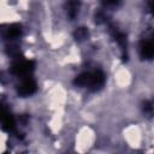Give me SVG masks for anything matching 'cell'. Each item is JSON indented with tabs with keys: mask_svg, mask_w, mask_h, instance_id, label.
<instances>
[{
	"mask_svg": "<svg viewBox=\"0 0 154 154\" xmlns=\"http://www.w3.org/2000/svg\"><path fill=\"white\" fill-rule=\"evenodd\" d=\"M105 73L100 70H96L94 72H83L78 75L73 82L77 87H85L93 91H96L105 85Z\"/></svg>",
	"mask_w": 154,
	"mask_h": 154,
	"instance_id": "obj_1",
	"label": "cell"
},
{
	"mask_svg": "<svg viewBox=\"0 0 154 154\" xmlns=\"http://www.w3.org/2000/svg\"><path fill=\"white\" fill-rule=\"evenodd\" d=\"M35 67V64L32 60H17L12 65V73L16 76H28Z\"/></svg>",
	"mask_w": 154,
	"mask_h": 154,
	"instance_id": "obj_2",
	"label": "cell"
},
{
	"mask_svg": "<svg viewBox=\"0 0 154 154\" xmlns=\"http://www.w3.org/2000/svg\"><path fill=\"white\" fill-rule=\"evenodd\" d=\"M37 89V84L35 82V79H32L31 77H26L22 81V83L18 85V94L20 96H29L32 95Z\"/></svg>",
	"mask_w": 154,
	"mask_h": 154,
	"instance_id": "obj_3",
	"label": "cell"
},
{
	"mask_svg": "<svg viewBox=\"0 0 154 154\" xmlns=\"http://www.w3.org/2000/svg\"><path fill=\"white\" fill-rule=\"evenodd\" d=\"M140 54L143 59H153L154 58V34L150 38L143 40L140 45Z\"/></svg>",
	"mask_w": 154,
	"mask_h": 154,
	"instance_id": "obj_4",
	"label": "cell"
},
{
	"mask_svg": "<svg viewBox=\"0 0 154 154\" xmlns=\"http://www.w3.org/2000/svg\"><path fill=\"white\" fill-rule=\"evenodd\" d=\"M79 7H81V2L79 0H69L67 1V14L71 19H73L77 14H78V11H79Z\"/></svg>",
	"mask_w": 154,
	"mask_h": 154,
	"instance_id": "obj_5",
	"label": "cell"
},
{
	"mask_svg": "<svg viewBox=\"0 0 154 154\" xmlns=\"http://www.w3.org/2000/svg\"><path fill=\"white\" fill-rule=\"evenodd\" d=\"M20 34H22V28H20V25H18V24H12V25H10V26L6 29L5 37L8 38V40H13V38L19 37Z\"/></svg>",
	"mask_w": 154,
	"mask_h": 154,
	"instance_id": "obj_6",
	"label": "cell"
},
{
	"mask_svg": "<svg viewBox=\"0 0 154 154\" xmlns=\"http://www.w3.org/2000/svg\"><path fill=\"white\" fill-rule=\"evenodd\" d=\"M2 128L6 131H11L14 128V119L10 113H5L4 114V119H2Z\"/></svg>",
	"mask_w": 154,
	"mask_h": 154,
	"instance_id": "obj_7",
	"label": "cell"
},
{
	"mask_svg": "<svg viewBox=\"0 0 154 154\" xmlns=\"http://www.w3.org/2000/svg\"><path fill=\"white\" fill-rule=\"evenodd\" d=\"M88 37V30L87 28H78L76 31H75V38L78 40V41H83Z\"/></svg>",
	"mask_w": 154,
	"mask_h": 154,
	"instance_id": "obj_8",
	"label": "cell"
},
{
	"mask_svg": "<svg viewBox=\"0 0 154 154\" xmlns=\"http://www.w3.org/2000/svg\"><path fill=\"white\" fill-rule=\"evenodd\" d=\"M100 1L106 6H118L122 2V0H100Z\"/></svg>",
	"mask_w": 154,
	"mask_h": 154,
	"instance_id": "obj_9",
	"label": "cell"
},
{
	"mask_svg": "<svg viewBox=\"0 0 154 154\" xmlns=\"http://www.w3.org/2000/svg\"><path fill=\"white\" fill-rule=\"evenodd\" d=\"M143 111H144L146 113H148V114H152V113L154 112V107H153V105H152L150 102H144V105H143Z\"/></svg>",
	"mask_w": 154,
	"mask_h": 154,
	"instance_id": "obj_10",
	"label": "cell"
},
{
	"mask_svg": "<svg viewBox=\"0 0 154 154\" xmlns=\"http://www.w3.org/2000/svg\"><path fill=\"white\" fill-rule=\"evenodd\" d=\"M148 8H149L150 13L154 16V0H148Z\"/></svg>",
	"mask_w": 154,
	"mask_h": 154,
	"instance_id": "obj_11",
	"label": "cell"
}]
</instances>
